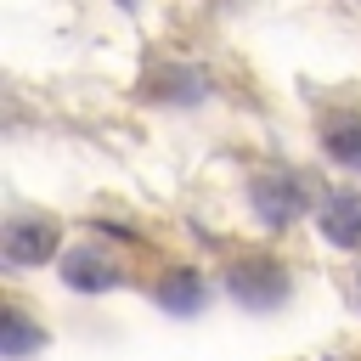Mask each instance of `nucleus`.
I'll return each instance as SVG.
<instances>
[{
    "instance_id": "nucleus-1",
    "label": "nucleus",
    "mask_w": 361,
    "mask_h": 361,
    "mask_svg": "<svg viewBox=\"0 0 361 361\" xmlns=\"http://www.w3.org/2000/svg\"><path fill=\"white\" fill-rule=\"evenodd\" d=\"M322 231H327V243H338V248H361V192H338V197H327V209H322Z\"/></svg>"
},
{
    "instance_id": "nucleus-2",
    "label": "nucleus",
    "mask_w": 361,
    "mask_h": 361,
    "mask_svg": "<svg viewBox=\"0 0 361 361\" xmlns=\"http://www.w3.org/2000/svg\"><path fill=\"white\" fill-rule=\"evenodd\" d=\"M51 248H56V231H51V226H39V220H17V226L6 231V259H17V265L45 259Z\"/></svg>"
},
{
    "instance_id": "nucleus-3",
    "label": "nucleus",
    "mask_w": 361,
    "mask_h": 361,
    "mask_svg": "<svg viewBox=\"0 0 361 361\" xmlns=\"http://www.w3.org/2000/svg\"><path fill=\"white\" fill-rule=\"evenodd\" d=\"M231 288H237L248 305H271V299H282V276H276V265H237V271H231Z\"/></svg>"
},
{
    "instance_id": "nucleus-4",
    "label": "nucleus",
    "mask_w": 361,
    "mask_h": 361,
    "mask_svg": "<svg viewBox=\"0 0 361 361\" xmlns=\"http://www.w3.org/2000/svg\"><path fill=\"white\" fill-rule=\"evenodd\" d=\"M293 209H299V192H293L288 180H271V186H259V214H265L271 226L293 220Z\"/></svg>"
},
{
    "instance_id": "nucleus-5",
    "label": "nucleus",
    "mask_w": 361,
    "mask_h": 361,
    "mask_svg": "<svg viewBox=\"0 0 361 361\" xmlns=\"http://www.w3.org/2000/svg\"><path fill=\"white\" fill-rule=\"evenodd\" d=\"M113 265L90 259V254H68V288H113Z\"/></svg>"
},
{
    "instance_id": "nucleus-6",
    "label": "nucleus",
    "mask_w": 361,
    "mask_h": 361,
    "mask_svg": "<svg viewBox=\"0 0 361 361\" xmlns=\"http://www.w3.org/2000/svg\"><path fill=\"white\" fill-rule=\"evenodd\" d=\"M327 152H333L338 164L361 169V130H333V135H327Z\"/></svg>"
},
{
    "instance_id": "nucleus-7",
    "label": "nucleus",
    "mask_w": 361,
    "mask_h": 361,
    "mask_svg": "<svg viewBox=\"0 0 361 361\" xmlns=\"http://www.w3.org/2000/svg\"><path fill=\"white\" fill-rule=\"evenodd\" d=\"M28 344H39V333H34L23 316H6V355H23Z\"/></svg>"
},
{
    "instance_id": "nucleus-8",
    "label": "nucleus",
    "mask_w": 361,
    "mask_h": 361,
    "mask_svg": "<svg viewBox=\"0 0 361 361\" xmlns=\"http://www.w3.org/2000/svg\"><path fill=\"white\" fill-rule=\"evenodd\" d=\"M164 305H169V310H180V305L192 310V305H197V282H192V276H186V282H169V288H164Z\"/></svg>"
}]
</instances>
